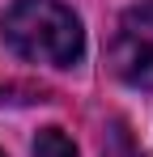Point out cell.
<instances>
[{
	"instance_id": "obj_5",
	"label": "cell",
	"mask_w": 153,
	"mask_h": 157,
	"mask_svg": "<svg viewBox=\"0 0 153 157\" xmlns=\"http://www.w3.org/2000/svg\"><path fill=\"white\" fill-rule=\"evenodd\" d=\"M0 157H4V153H0Z\"/></svg>"
},
{
	"instance_id": "obj_1",
	"label": "cell",
	"mask_w": 153,
	"mask_h": 157,
	"mask_svg": "<svg viewBox=\"0 0 153 157\" xmlns=\"http://www.w3.org/2000/svg\"><path fill=\"white\" fill-rule=\"evenodd\" d=\"M0 34L22 59L47 68H73L85 55L81 17L64 0H13L0 17Z\"/></svg>"
},
{
	"instance_id": "obj_4",
	"label": "cell",
	"mask_w": 153,
	"mask_h": 157,
	"mask_svg": "<svg viewBox=\"0 0 153 157\" xmlns=\"http://www.w3.org/2000/svg\"><path fill=\"white\" fill-rule=\"evenodd\" d=\"M102 157H140V153L132 149V140H128V132H124V128H111L106 144H102Z\"/></svg>"
},
{
	"instance_id": "obj_2",
	"label": "cell",
	"mask_w": 153,
	"mask_h": 157,
	"mask_svg": "<svg viewBox=\"0 0 153 157\" xmlns=\"http://www.w3.org/2000/svg\"><path fill=\"white\" fill-rule=\"evenodd\" d=\"M111 68L132 89H153V0H136L111 38Z\"/></svg>"
},
{
	"instance_id": "obj_3",
	"label": "cell",
	"mask_w": 153,
	"mask_h": 157,
	"mask_svg": "<svg viewBox=\"0 0 153 157\" xmlns=\"http://www.w3.org/2000/svg\"><path fill=\"white\" fill-rule=\"evenodd\" d=\"M34 157H76V144L60 128H43L34 140Z\"/></svg>"
}]
</instances>
